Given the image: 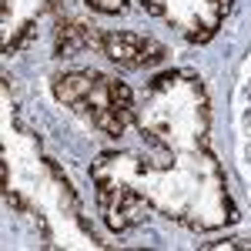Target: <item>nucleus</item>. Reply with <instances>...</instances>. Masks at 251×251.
<instances>
[{
	"instance_id": "1",
	"label": "nucleus",
	"mask_w": 251,
	"mask_h": 251,
	"mask_svg": "<svg viewBox=\"0 0 251 251\" xmlns=\"http://www.w3.org/2000/svg\"><path fill=\"white\" fill-rule=\"evenodd\" d=\"M154 148V154H100L94 181H114L137 194L151 211L188 228H218L231 221L225 174L208 148Z\"/></svg>"
},
{
	"instance_id": "2",
	"label": "nucleus",
	"mask_w": 251,
	"mask_h": 251,
	"mask_svg": "<svg viewBox=\"0 0 251 251\" xmlns=\"http://www.w3.org/2000/svg\"><path fill=\"white\" fill-rule=\"evenodd\" d=\"M134 121L148 144L208 148V94L188 71H171L151 80L134 104Z\"/></svg>"
},
{
	"instance_id": "3",
	"label": "nucleus",
	"mask_w": 251,
	"mask_h": 251,
	"mask_svg": "<svg viewBox=\"0 0 251 251\" xmlns=\"http://www.w3.org/2000/svg\"><path fill=\"white\" fill-rule=\"evenodd\" d=\"M54 94L60 104L84 114L97 131L121 137L134 121V97L117 77L100 71H67L54 77Z\"/></svg>"
},
{
	"instance_id": "4",
	"label": "nucleus",
	"mask_w": 251,
	"mask_h": 251,
	"mask_svg": "<svg viewBox=\"0 0 251 251\" xmlns=\"http://www.w3.org/2000/svg\"><path fill=\"white\" fill-rule=\"evenodd\" d=\"M141 3L194 44L211 37L231 7V0H141Z\"/></svg>"
},
{
	"instance_id": "5",
	"label": "nucleus",
	"mask_w": 251,
	"mask_h": 251,
	"mask_svg": "<svg viewBox=\"0 0 251 251\" xmlns=\"http://www.w3.org/2000/svg\"><path fill=\"white\" fill-rule=\"evenodd\" d=\"M100 50L114 60L117 67H127V71H141V67H154L168 57V47L157 44L154 37H144L134 30H111V34H100Z\"/></svg>"
},
{
	"instance_id": "6",
	"label": "nucleus",
	"mask_w": 251,
	"mask_h": 251,
	"mask_svg": "<svg viewBox=\"0 0 251 251\" xmlns=\"http://www.w3.org/2000/svg\"><path fill=\"white\" fill-rule=\"evenodd\" d=\"M60 0H3V50H17L34 30L37 17L50 14Z\"/></svg>"
},
{
	"instance_id": "7",
	"label": "nucleus",
	"mask_w": 251,
	"mask_h": 251,
	"mask_svg": "<svg viewBox=\"0 0 251 251\" xmlns=\"http://www.w3.org/2000/svg\"><path fill=\"white\" fill-rule=\"evenodd\" d=\"M94 44H100V34L91 24L71 20V24H60L57 27V57H77L80 50H87Z\"/></svg>"
},
{
	"instance_id": "8",
	"label": "nucleus",
	"mask_w": 251,
	"mask_h": 251,
	"mask_svg": "<svg viewBox=\"0 0 251 251\" xmlns=\"http://www.w3.org/2000/svg\"><path fill=\"white\" fill-rule=\"evenodd\" d=\"M87 7L97 14H121L127 7V0H87Z\"/></svg>"
},
{
	"instance_id": "9",
	"label": "nucleus",
	"mask_w": 251,
	"mask_h": 251,
	"mask_svg": "<svg viewBox=\"0 0 251 251\" xmlns=\"http://www.w3.org/2000/svg\"><path fill=\"white\" fill-rule=\"evenodd\" d=\"M208 248H251V241H211Z\"/></svg>"
}]
</instances>
